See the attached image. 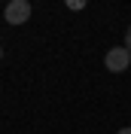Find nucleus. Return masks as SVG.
Instances as JSON below:
<instances>
[{"label":"nucleus","instance_id":"2","mask_svg":"<svg viewBox=\"0 0 131 134\" xmlns=\"http://www.w3.org/2000/svg\"><path fill=\"white\" fill-rule=\"evenodd\" d=\"M104 64H107L110 73H122V70H128V64H131V52L125 49V46H116V49L107 52Z\"/></svg>","mask_w":131,"mask_h":134},{"label":"nucleus","instance_id":"3","mask_svg":"<svg viewBox=\"0 0 131 134\" xmlns=\"http://www.w3.org/2000/svg\"><path fill=\"white\" fill-rule=\"evenodd\" d=\"M67 3V9H73V12H79L82 6H85V3H89V0H64Z\"/></svg>","mask_w":131,"mask_h":134},{"label":"nucleus","instance_id":"5","mask_svg":"<svg viewBox=\"0 0 131 134\" xmlns=\"http://www.w3.org/2000/svg\"><path fill=\"white\" fill-rule=\"evenodd\" d=\"M116 134H131V128H122V131H116Z\"/></svg>","mask_w":131,"mask_h":134},{"label":"nucleus","instance_id":"4","mask_svg":"<svg viewBox=\"0 0 131 134\" xmlns=\"http://www.w3.org/2000/svg\"><path fill=\"white\" fill-rule=\"evenodd\" d=\"M125 49L131 52V27H128V34H125Z\"/></svg>","mask_w":131,"mask_h":134},{"label":"nucleus","instance_id":"1","mask_svg":"<svg viewBox=\"0 0 131 134\" xmlns=\"http://www.w3.org/2000/svg\"><path fill=\"white\" fill-rule=\"evenodd\" d=\"M3 18L9 25H25L31 18V0H9L6 9H3Z\"/></svg>","mask_w":131,"mask_h":134}]
</instances>
